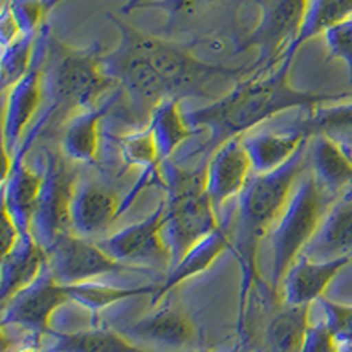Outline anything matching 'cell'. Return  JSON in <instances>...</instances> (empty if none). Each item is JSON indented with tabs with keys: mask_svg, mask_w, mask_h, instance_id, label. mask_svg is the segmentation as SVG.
Returning <instances> with one entry per match:
<instances>
[{
	"mask_svg": "<svg viewBox=\"0 0 352 352\" xmlns=\"http://www.w3.org/2000/svg\"><path fill=\"white\" fill-rule=\"evenodd\" d=\"M197 352H215V351H212V349H201V351Z\"/></svg>",
	"mask_w": 352,
	"mask_h": 352,
	"instance_id": "40",
	"label": "cell"
},
{
	"mask_svg": "<svg viewBox=\"0 0 352 352\" xmlns=\"http://www.w3.org/2000/svg\"><path fill=\"white\" fill-rule=\"evenodd\" d=\"M338 347H340V340L326 326L324 320L319 319L317 322L308 324L301 352H338Z\"/></svg>",
	"mask_w": 352,
	"mask_h": 352,
	"instance_id": "34",
	"label": "cell"
},
{
	"mask_svg": "<svg viewBox=\"0 0 352 352\" xmlns=\"http://www.w3.org/2000/svg\"><path fill=\"white\" fill-rule=\"evenodd\" d=\"M292 60L294 55L282 53L270 69L256 71L250 78L234 85L226 96L185 113L190 127L199 134L208 132V140L194 153L206 152L212 155L226 141L245 136L264 122L291 109L312 111L326 102L352 99V92L316 94L294 88L289 83Z\"/></svg>",
	"mask_w": 352,
	"mask_h": 352,
	"instance_id": "1",
	"label": "cell"
},
{
	"mask_svg": "<svg viewBox=\"0 0 352 352\" xmlns=\"http://www.w3.org/2000/svg\"><path fill=\"white\" fill-rule=\"evenodd\" d=\"M125 336L157 342L173 349L188 347L196 340L197 331L192 319L178 305H164L143 319L122 329Z\"/></svg>",
	"mask_w": 352,
	"mask_h": 352,
	"instance_id": "20",
	"label": "cell"
},
{
	"mask_svg": "<svg viewBox=\"0 0 352 352\" xmlns=\"http://www.w3.org/2000/svg\"><path fill=\"white\" fill-rule=\"evenodd\" d=\"M213 0H157V2H146L143 8H159L164 9L169 16H178L182 12H192L201 6H206Z\"/></svg>",
	"mask_w": 352,
	"mask_h": 352,
	"instance_id": "35",
	"label": "cell"
},
{
	"mask_svg": "<svg viewBox=\"0 0 352 352\" xmlns=\"http://www.w3.org/2000/svg\"><path fill=\"white\" fill-rule=\"evenodd\" d=\"M50 25L44 23L34 48L32 64L8 90V99L4 106V122H2V144H4L6 160L11 159L23 143L27 131L32 124L34 116L41 108V102L46 97L44 92V65L48 56Z\"/></svg>",
	"mask_w": 352,
	"mask_h": 352,
	"instance_id": "7",
	"label": "cell"
},
{
	"mask_svg": "<svg viewBox=\"0 0 352 352\" xmlns=\"http://www.w3.org/2000/svg\"><path fill=\"white\" fill-rule=\"evenodd\" d=\"M160 188L168 194L162 238L171 256V270L188 248L217 231L222 220L206 194V169L187 171L169 160L162 166Z\"/></svg>",
	"mask_w": 352,
	"mask_h": 352,
	"instance_id": "4",
	"label": "cell"
},
{
	"mask_svg": "<svg viewBox=\"0 0 352 352\" xmlns=\"http://www.w3.org/2000/svg\"><path fill=\"white\" fill-rule=\"evenodd\" d=\"M289 127L303 132L305 136H326L342 144L352 155V99L335 106H319L307 111L303 118L291 122Z\"/></svg>",
	"mask_w": 352,
	"mask_h": 352,
	"instance_id": "26",
	"label": "cell"
},
{
	"mask_svg": "<svg viewBox=\"0 0 352 352\" xmlns=\"http://www.w3.org/2000/svg\"><path fill=\"white\" fill-rule=\"evenodd\" d=\"M53 352H146L129 340L122 331L111 328H90L81 331H55Z\"/></svg>",
	"mask_w": 352,
	"mask_h": 352,
	"instance_id": "27",
	"label": "cell"
},
{
	"mask_svg": "<svg viewBox=\"0 0 352 352\" xmlns=\"http://www.w3.org/2000/svg\"><path fill=\"white\" fill-rule=\"evenodd\" d=\"M322 36L328 48V58H338L347 65L349 81L352 87V18L331 27Z\"/></svg>",
	"mask_w": 352,
	"mask_h": 352,
	"instance_id": "32",
	"label": "cell"
},
{
	"mask_svg": "<svg viewBox=\"0 0 352 352\" xmlns=\"http://www.w3.org/2000/svg\"><path fill=\"white\" fill-rule=\"evenodd\" d=\"M111 87L116 85L102 69L100 44L72 48L58 39H50L44 65V92L50 106L43 113L48 124L56 116L67 120L74 113L96 106Z\"/></svg>",
	"mask_w": 352,
	"mask_h": 352,
	"instance_id": "3",
	"label": "cell"
},
{
	"mask_svg": "<svg viewBox=\"0 0 352 352\" xmlns=\"http://www.w3.org/2000/svg\"><path fill=\"white\" fill-rule=\"evenodd\" d=\"M48 264V252L34 236H21L0 264V298L8 303L16 292L36 280Z\"/></svg>",
	"mask_w": 352,
	"mask_h": 352,
	"instance_id": "23",
	"label": "cell"
},
{
	"mask_svg": "<svg viewBox=\"0 0 352 352\" xmlns=\"http://www.w3.org/2000/svg\"><path fill=\"white\" fill-rule=\"evenodd\" d=\"M46 252H48V268L53 278L64 285L94 282L104 275H122V273L152 275L153 273L113 259L100 248L99 243L76 236L72 232H65L56 238L55 243Z\"/></svg>",
	"mask_w": 352,
	"mask_h": 352,
	"instance_id": "8",
	"label": "cell"
},
{
	"mask_svg": "<svg viewBox=\"0 0 352 352\" xmlns=\"http://www.w3.org/2000/svg\"><path fill=\"white\" fill-rule=\"evenodd\" d=\"M27 150L20 148L6 160L4 184H2V210L11 215L21 236H32V219L43 187V168H28L25 164Z\"/></svg>",
	"mask_w": 352,
	"mask_h": 352,
	"instance_id": "15",
	"label": "cell"
},
{
	"mask_svg": "<svg viewBox=\"0 0 352 352\" xmlns=\"http://www.w3.org/2000/svg\"><path fill=\"white\" fill-rule=\"evenodd\" d=\"M102 69L122 92H127L132 108L146 122L162 100L173 99L168 85L125 37L120 36L118 46L102 55Z\"/></svg>",
	"mask_w": 352,
	"mask_h": 352,
	"instance_id": "9",
	"label": "cell"
},
{
	"mask_svg": "<svg viewBox=\"0 0 352 352\" xmlns=\"http://www.w3.org/2000/svg\"><path fill=\"white\" fill-rule=\"evenodd\" d=\"M118 30V36L129 43L146 58L155 72L168 85L173 99L185 97H212L208 85L220 78H241V74L252 72V67H226V65L206 64L190 53L184 44H176L162 37L138 30L127 21L106 14Z\"/></svg>",
	"mask_w": 352,
	"mask_h": 352,
	"instance_id": "5",
	"label": "cell"
},
{
	"mask_svg": "<svg viewBox=\"0 0 352 352\" xmlns=\"http://www.w3.org/2000/svg\"><path fill=\"white\" fill-rule=\"evenodd\" d=\"M312 138L305 136L303 132L292 127L284 131H259L248 132L241 136L243 146L252 162L254 173H273L284 164H287L292 157L296 155L301 144Z\"/></svg>",
	"mask_w": 352,
	"mask_h": 352,
	"instance_id": "22",
	"label": "cell"
},
{
	"mask_svg": "<svg viewBox=\"0 0 352 352\" xmlns=\"http://www.w3.org/2000/svg\"><path fill=\"white\" fill-rule=\"evenodd\" d=\"M229 248H232L231 234H229L228 224L222 222L217 231L197 241L192 248H188L187 254L169 270L164 282H160L159 289L152 296V307H155L169 291L212 268L213 263Z\"/></svg>",
	"mask_w": 352,
	"mask_h": 352,
	"instance_id": "21",
	"label": "cell"
},
{
	"mask_svg": "<svg viewBox=\"0 0 352 352\" xmlns=\"http://www.w3.org/2000/svg\"><path fill=\"white\" fill-rule=\"evenodd\" d=\"M352 257H336L328 261H312L300 256L287 270L278 292L284 307H310L324 298L326 289L338 273L349 266Z\"/></svg>",
	"mask_w": 352,
	"mask_h": 352,
	"instance_id": "17",
	"label": "cell"
},
{
	"mask_svg": "<svg viewBox=\"0 0 352 352\" xmlns=\"http://www.w3.org/2000/svg\"><path fill=\"white\" fill-rule=\"evenodd\" d=\"M307 6L308 0H259V23L238 46V52L259 50L252 72L275 65L278 56L294 43L303 25Z\"/></svg>",
	"mask_w": 352,
	"mask_h": 352,
	"instance_id": "11",
	"label": "cell"
},
{
	"mask_svg": "<svg viewBox=\"0 0 352 352\" xmlns=\"http://www.w3.org/2000/svg\"><path fill=\"white\" fill-rule=\"evenodd\" d=\"M65 303H71L67 285L58 284L46 264L32 284L2 305V328L18 326L37 335H52L53 314Z\"/></svg>",
	"mask_w": 352,
	"mask_h": 352,
	"instance_id": "13",
	"label": "cell"
},
{
	"mask_svg": "<svg viewBox=\"0 0 352 352\" xmlns=\"http://www.w3.org/2000/svg\"><path fill=\"white\" fill-rule=\"evenodd\" d=\"M349 18H352V0H308L300 34L284 53L296 55L307 41L324 34Z\"/></svg>",
	"mask_w": 352,
	"mask_h": 352,
	"instance_id": "29",
	"label": "cell"
},
{
	"mask_svg": "<svg viewBox=\"0 0 352 352\" xmlns=\"http://www.w3.org/2000/svg\"><path fill=\"white\" fill-rule=\"evenodd\" d=\"M164 215L166 199L160 201L146 219L127 226L97 243L113 259L129 266L148 270V272H159V270L168 272L171 266V256L162 238Z\"/></svg>",
	"mask_w": 352,
	"mask_h": 352,
	"instance_id": "12",
	"label": "cell"
},
{
	"mask_svg": "<svg viewBox=\"0 0 352 352\" xmlns=\"http://www.w3.org/2000/svg\"><path fill=\"white\" fill-rule=\"evenodd\" d=\"M146 124L152 129L153 141H155L157 153L162 166L173 159V155L178 152L185 141L199 134L185 120V111H182L180 99L162 100L153 109Z\"/></svg>",
	"mask_w": 352,
	"mask_h": 352,
	"instance_id": "25",
	"label": "cell"
},
{
	"mask_svg": "<svg viewBox=\"0 0 352 352\" xmlns=\"http://www.w3.org/2000/svg\"><path fill=\"white\" fill-rule=\"evenodd\" d=\"M206 194L217 213L232 197H238L252 176V162L241 138L226 141L210 155L206 164Z\"/></svg>",
	"mask_w": 352,
	"mask_h": 352,
	"instance_id": "16",
	"label": "cell"
},
{
	"mask_svg": "<svg viewBox=\"0 0 352 352\" xmlns=\"http://www.w3.org/2000/svg\"><path fill=\"white\" fill-rule=\"evenodd\" d=\"M16 352H41V351L37 349V345H23V347Z\"/></svg>",
	"mask_w": 352,
	"mask_h": 352,
	"instance_id": "39",
	"label": "cell"
},
{
	"mask_svg": "<svg viewBox=\"0 0 352 352\" xmlns=\"http://www.w3.org/2000/svg\"><path fill=\"white\" fill-rule=\"evenodd\" d=\"M310 140L301 144L298 153L287 164L273 173H252L248 184L238 196V231L232 241V248L238 256L241 268V292H240V333L245 324L247 298L252 285L259 280L257 254L263 238L276 224L284 212L285 204L292 194L298 178L307 171Z\"/></svg>",
	"mask_w": 352,
	"mask_h": 352,
	"instance_id": "2",
	"label": "cell"
},
{
	"mask_svg": "<svg viewBox=\"0 0 352 352\" xmlns=\"http://www.w3.org/2000/svg\"><path fill=\"white\" fill-rule=\"evenodd\" d=\"M159 289V284L134 285V287H115L108 284H97V282H83V284L67 285L71 303L80 305L90 312L97 314L104 308L111 307L120 301L132 300L140 296H153Z\"/></svg>",
	"mask_w": 352,
	"mask_h": 352,
	"instance_id": "30",
	"label": "cell"
},
{
	"mask_svg": "<svg viewBox=\"0 0 352 352\" xmlns=\"http://www.w3.org/2000/svg\"><path fill=\"white\" fill-rule=\"evenodd\" d=\"M310 146V173L328 196L338 197L352 187V155L336 141L314 136Z\"/></svg>",
	"mask_w": 352,
	"mask_h": 352,
	"instance_id": "24",
	"label": "cell"
},
{
	"mask_svg": "<svg viewBox=\"0 0 352 352\" xmlns=\"http://www.w3.org/2000/svg\"><path fill=\"white\" fill-rule=\"evenodd\" d=\"M124 213V199L113 188L94 180L76 182L71 201V232L96 240L104 236Z\"/></svg>",
	"mask_w": 352,
	"mask_h": 352,
	"instance_id": "14",
	"label": "cell"
},
{
	"mask_svg": "<svg viewBox=\"0 0 352 352\" xmlns=\"http://www.w3.org/2000/svg\"><path fill=\"white\" fill-rule=\"evenodd\" d=\"M20 36V27H18L16 20L12 18L11 11H9L8 2H4V8H2V20H0V39H2V48H8L9 44L14 43Z\"/></svg>",
	"mask_w": 352,
	"mask_h": 352,
	"instance_id": "36",
	"label": "cell"
},
{
	"mask_svg": "<svg viewBox=\"0 0 352 352\" xmlns=\"http://www.w3.org/2000/svg\"><path fill=\"white\" fill-rule=\"evenodd\" d=\"M39 34L36 36H20L8 48H2V64H0V78L2 88L9 90L18 80L25 76L32 64L34 48Z\"/></svg>",
	"mask_w": 352,
	"mask_h": 352,
	"instance_id": "31",
	"label": "cell"
},
{
	"mask_svg": "<svg viewBox=\"0 0 352 352\" xmlns=\"http://www.w3.org/2000/svg\"><path fill=\"white\" fill-rule=\"evenodd\" d=\"M319 305L322 310V320L335 333L336 338L352 342V305L336 303L328 298H320Z\"/></svg>",
	"mask_w": 352,
	"mask_h": 352,
	"instance_id": "33",
	"label": "cell"
},
{
	"mask_svg": "<svg viewBox=\"0 0 352 352\" xmlns=\"http://www.w3.org/2000/svg\"><path fill=\"white\" fill-rule=\"evenodd\" d=\"M308 324L310 307H284L266 326L264 352H301Z\"/></svg>",
	"mask_w": 352,
	"mask_h": 352,
	"instance_id": "28",
	"label": "cell"
},
{
	"mask_svg": "<svg viewBox=\"0 0 352 352\" xmlns=\"http://www.w3.org/2000/svg\"><path fill=\"white\" fill-rule=\"evenodd\" d=\"M122 90L118 88L115 96L109 97L104 104L90 106L74 113L65 120L60 134L62 155L72 162L94 164L99 152V125L100 120L109 113L115 102L120 99Z\"/></svg>",
	"mask_w": 352,
	"mask_h": 352,
	"instance_id": "19",
	"label": "cell"
},
{
	"mask_svg": "<svg viewBox=\"0 0 352 352\" xmlns=\"http://www.w3.org/2000/svg\"><path fill=\"white\" fill-rule=\"evenodd\" d=\"M65 157L48 152L44 159V180L32 219V236L48 250L56 238L71 232V201L76 176L69 171Z\"/></svg>",
	"mask_w": 352,
	"mask_h": 352,
	"instance_id": "10",
	"label": "cell"
},
{
	"mask_svg": "<svg viewBox=\"0 0 352 352\" xmlns=\"http://www.w3.org/2000/svg\"><path fill=\"white\" fill-rule=\"evenodd\" d=\"M333 201L335 197L328 196L319 187L310 171H305L298 178L284 212L270 231V243H272L270 289L273 292H278L282 278L291 268V264L303 254L305 247L310 243Z\"/></svg>",
	"mask_w": 352,
	"mask_h": 352,
	"instance_id": "6",
	"label": "cell"
},
{
	"mask_svg": "<svg viewBox=\"0 0 352 352\" xmlns=\"http://www.w3.org/2000/svg\"><path fill=\"white\" fill-rule=\"evenodd\" d=\"M301 256L312 261L352 257V187L333 201Z\"/></svg>",
	"mask_w": 352,
	"mask_h": 352,
	"instance_id": "18",
	"label": "cell"
},
{
	"mask_svg": "<svg viewBox=\"0 0 352 352\" xmlns=\"http://www.w3.org/2000/svg\"><path fill=\"white\" fill-rule=\"evenodd\" d=\"M338 352H352V342L340 340V347H338Z\"/></svg>",
	"mask_w": 352,
	"mask_h": 352,
	"instance_id": "38",
	"label": "cell"
},
{
	"mask_svg": "<svg viewBox=\"0 0 352 352\" xmlns=\"http://www.w3.org/2000/svg\"><path fill=\"white\" fill-rule=\"evenodd\" d=\"M144 4H146V0H127V4L122 8V14H129V12L134 11V9L143 8Z\"/></svg>",
	"mask_w": 352,
	"mask_h": 352,
	"instance_id": "37",
	"label": "cell"
}]
</instances>
